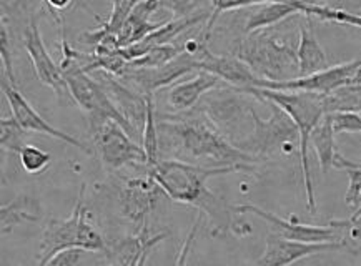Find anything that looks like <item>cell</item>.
<instances>
[{"label":"cell","instance_id":"836d02e7","mask_svg":"<svg viewBox=\"0 0 361 266\" xmlns=\"http://www.w3.org/2000/svg\"><path fill=\"white\" fill-rule=\"evenodd\" d=\"M331 117L333 130L336 135L340 133H361V113L355 112H338L328 113Z\"/></svg>","mask_w":361,"mask_h":266},{"label":"cell","instance_id":"ffe728a7","mask_svg":"<svg viewBox=\"0 0 361 266\" xmlns=\"http://www.w3.org/2000/svg\"><path fill=\"white\" fill-rule=\"evenodd\" d=\"M200 72L212 73V75L219 77L224 84L240 90L258 89L262 84V79H258L250 70L247 63H243L238 57H235L231 53H215L210 50L203 57L200 63Z\"/></svg>","mask_w":361,"mask_h":266},{"label":"cell","instance_id":"d590c367","mask_svg":"<svg viewBox=\"0 0 361 266\" xmlns=\"http://www.w3.org/2000/svg\"><path fill=\"white\" fill-rule=\"evenodd\" d=\"M203 215L200 213L195 220V223L192 224V228H190L187 238H185L183 243H182V248L178 251V256H177V261H175V266H187V261H188V256H190V251L193 248V243L197 240V235L198 232H200L202 224H203Z\"/></svg>","mask_w":361,"mask_h":266},{"label":"cell","instance_id":"3957f363","mask_svg":"<svg viewBox=\"0 0 361 266\" xmlns=\"http://www.w3.org/2000/svg\"><path fill=\"white\" fill-rule=\"evenodd\" d=\"M295 17H290L288 20L270 29L257 30L247 35L242 34L233 42L231 55L247 63L250 70L262 80L290 82L300 79L298 55H296L298 40H295L291 30L298 27L300 18L295 25H291Z\"/></svg>","mask_w":361,"mask_h":266},{"label":"cell","instance_id":"e575fe53","mask_svg":"<svg viewBox=\"0 0 361 266\" xmlns=\"http://www.w3.org/2000/svg\"><path fill=\"white\" fill-rule=\"evenodd\" d=\"M0 55H2L4 62V70H6V79L11 82L13 87H17V79L16 72H13V63H12V55H11V47H8V34L6 20H0Z\"/></svg>","mask_w":361,"mask_h":266},{"label":"cell","instance_id":"9c48e42d","mask_svg":"<svg viewBox=\"0 0 361 266\" xmlns=\"http://www.w3.org/2000/svg\"><path fill=\"white\" fill-rule=\"evenodd\" d=\"M62 72L68 84V89L72 91V97L78 107L82 108V112L87 115L90 128H95L102 125V123L112 120L117 122L133 140H140V137L137 135V132L133 130L130 123L120 115V112L115 108L112 100L109 99V95L99 85V82L90 73L82 70L80 63H72V65L62 68Z\"/></svg>","mask_w":361,"mask_h":266},{"label":"cell","instance_id":"5b68a950","mask_svg":"<svg viewBox=\"0 0 361 266\" xmlns=\"http://www.w3.org/2000/svg\"><path fill=\"white\" fill-rule=\"evenodd\" d=\"M245 91L275 103L295 122L300 132V163H302L305 191H307V206L310 213H314L317 212V200H314V185L312 170H310L308 146L313 130L320 125L323 117L326 115L325 95L310 94V91H279L268 89H247Z\"/></svg>","mask_w":361,"mask_h":266},{"label":"cell","instance_id":"6da1fadb","mask_svg":"<svg viewBox=\"0 0 361 266\" xmlns=\"http://www.w3.org/2000/svg\"><path fill=\"white\" fill-rule=\"evenodd\" d=\"M157 128L160 160L233 173H255L260 165L235 148L198 107L185 113H157Z\"/></svg>","mask_w":361,"mask_h":266},{"label":"cell","instance_id":"7a4b0ae2","mask_svg":"<svg viewBox=\"0 0 361 266\" xmlns=\"http://www.w3.org/2000/svg\"><path fill=\"white\" fill-rule=\"evenodd\" d=\"M150 173L170 200L195 206L203 217H207L212 238L252 235V224L243 218L237 206L230 205L207 186L212 177L230 175L233 173L231 170H207L173 160H160Z\"/></svg>","mask_w":361,"mask_h":266},{"label":"cell","instance_id":"74e56055","mask_svg":"<svg viewBox=\"0 0 361 266\" xmlns=\"http://www.w3.org/2000/svg\"><path fill=\"white\" fill-rule=\"evenodd\" d=\"M100 266H117L115 263H104V265H100Z\"/></svg>","mask_w":361,"mask_h":266},{"label":"cell","instance_id":"7c38bea8","mask_svg":"<svg viewBox=\"0 0 361 266\" xmlns=\"http://www.w3.org/2000/svg\"><path fill=\"white\" fill-rule=\"evenodd\" d=\"M195 70L200 72V63L193 57H190L188 53L182 52L172 62L159 68L127 67V70L118 79L127 82L128 87H132L133 90L140 91L143 95H155L157 91L169 89L183 75H188V73Z\"/></svg>","mask_w":361,"mask_h":266},{"label":"cell","instance_id":"d6986e66","mask_svg":"<svg viewBox=\"0 0 361 266\" xmlns=\"http://www.w3.org/2000/svg\"><path fill=\"white\" fill-rule=\"evenodd\" d=\"M341 250V243H298L285 240L270 232L265 240V251L253 266H290L308 256Z\"/></svg>","mask_w":361,"mask_h":266},{"label":"cell","instance_id":"f546056e","mask_svg":"<svg viewBox=\"0 0 361 266\" xmlns=\"http://www.w3.org/2000/svg\"><path fill=\"white\" fill-rule=\"evenodd\" d=\"M182 53V47L180 44H169L160 45V47H154L152 50L143 55V57L137 58V61L128 62V67L132 68H159L172 62Z\"/></svg>","mask_w":361,"mask_h":266},{"label":"cell","instance_id":"5bb4252c","mask_svg":"<svg viewBox=\"0 0 361 266\" xmlns=\"http://www.w3.org/2000/svg\"><path fill=\"white\" fill-rule=\"evenodd\" d=\"M237 210L242 215H255V217L265 220L270 224V232L276 233L281 238L298 243H340V235L336 228L331 224L326 227H314V224H303L295 217L291 220L280 218L279 215L267 212L257 205H237Z\"/></svg>","mask_w":361,"mask_h":266},{"label":"cell","instance_id":"277c9868","mask_svg":"<svg viewBox=\"0 0 361 266\" xmlns=\"http://www.w3.org/2000/svg\"><path fill=\"white\" fill-rule=\"evenodd\" d=\"M85 191L87 185L83 183L78 190L71 217L66 220L52 218L45 224L40 240L39 258L34 266H45L60 251L72 248H82L107 256L109 241L92 223L89 208L85 205Z\"/></svg>","mask_w":361,"mask_h":266},{"label":"cell","instance_id":"83f0119b","mask_svg":"<svg viewBox=\"0 0 361 266\" xmlns=\"http://www.w3.org/2000/svg\"><path fill=\"white\" fill-rule=\"evenodd\" d=\"M325 108L326 113H361V85H345L333 94L325 95Z\"/></svg>","mask_w":361,"mask_h":266},{"label":"cell","instance_id":"44dd1931","mask_svg":"<svg viewBox=\"0 0 361 266\" xmlns=\"http://www.w3.org/2000/svg\"><path fill=\"white\" fill-rule=\"evenodd\" d=\"M300 35H298V65H300V79L310 77L314 73L330 68L328 55L323 50L322 44L318 42L317 32H314V18L312 15L303 13L300 18Z\"/></svg>","mask_w":361,"mask_h":266},{"label":"cell","instance_id":"30bf717a","mask_svg":"<svg viewBox=\"0 0 361 266\" xmlns=\"http://www.w3.org/2000/svg\"><path fill=\"white\" fill-rule=\"evenodd\" d=\"M90 133L94 148L105 168L122 170L130 167L138 172L148 170L145 150L117 122L109 120L102 123L99 127L90 128Z\"/></svg>","mask_w":361,"mask_h":266},{"label":"cell","instance_id":"1f68e13d","mask_svg":"<svg viewBox=\"0 0 361 266\" xmlns=\"http://www.w3.org/2000/svg\"><path fill=\"white\" fill-rule=\"evenodd\" d=\"M27 132L18 125L13 117H2L0 118V145L6 151L11 153H20L22 146H24V139Z\"/></svg>","mask_w":361,"mask_h":266},{"label":"cell","instance_id":"4fadbf2b","mask_svg":"<svg viewBox=\"0 0 361 266\" xmlns=\"http://www.w3.org/2000/svg\"><path fill=\"white\" fill-rule=\"evenodd\" d=\"M361 67V52L356 58L340 65L330 67L326 70L314 73L310 77H302L290 82H267L262 80L258 89L279 90V91H310V94L330 95L333 91L348 85L356 70Z\"/></svg>","mask_w":361,"mask_h":266},{"label":"cell","instance_id":"8fae6325","mask_svg":"<svg viewBox=\"0 0 361 266\" xmlns=\"http://www.w3.org/2000/svg\"><path fill=\"white\" fill-rule=\"evenodd\" d=\"M39 17L40 15H32L24 32V47L29 53L32 65H34L37 79L55 91L59 102L62 105H77L72 97L71 89H68L66 77H63L62 68L54 62V58L45 49L39 29Z\"/></svg>","mask_w":361,"mask_h":266},{"label":"cell","instance_id":"4316f807","mask_svg":"<svg viewBox=\"0 0 361 266\" xmlns=\"http://www.w3.org/2000/svg\"><path fill=\"white\" fill-rule=\"evenodd\" d=\"M333 168L345 170L346 175H348L350 185L345 194V203L353 208L351 217H360L361 215V162H353V160H348L345 158L343 155L336 153Z\"/></svg>","mask_w":361,"mask_h":266},{"label":"cell","instance_id":"ac0fdd59","mask_svg":"<svg viewBox=\"0 0 361 266\" xmlns=\"http://www.w3.org/2000/svg\"><path fill=\"white\" fill-rule=\"evenodd\" d=\"M169 235L170 233L164 230L154 232L152 224H147L135 235L128 233L123 236L110 238L107 240L109 263H115L117 266H145L152 250Z\"/></svg>","mask_w":361,"mask_h":266},{"label":"cell","instance_id":"52a82bcc","mask_svg":"<svg viewBox=\"0 0 361 266\" xmlns=\"http://www.w3.org/2000/svg\"><path fill=\"white\" fill-rule=\"evenodd\" d=\"M112 198L115 200V212L120 222L132 228L130 235L142 232L143 227L150 224V217L157 210L161 198H169L150 170L142 175L123 178L112 188Z\"/></svg>","mask_w":361,"mask_h":266},{"label":"cell","instance_id":"4dcf8cb0","mask_svg":"<svg viewBox=\"0 0 361 266\" xmlns=\"http://www.w3.org/2000/svg\"><path fill=\"white\" fill-rule=\"evenodd\" d=\"M107 261V256L102 253H92V251L82 248H72L60 251L45 266H90L92 265H104Z\"/></svg>","mask_w":361,"mask_h":266},{"label":"cell","instance_id":"9a60e30c","mask_svg":"<svg viewBox=\"0 0 361 266\" xmlns=\"http://www.w3.org/2000/svg\"><path fill=\"white\" fill-rule=\"evenodd\" d=\"M226 85L219 77L208 72H198L192 79L178 82L169 89L160 91V97H155L157 113H185L190 112L200 103L202 97L208 91Z\"/></svg>","mask_w":361,"mask_h":266},{"label":"cell","instance_id":"d4e9b609","mask_svg":"<svg viewBox=\"0 0 361 266\" xmlns=\"http://www.w3.org/2000/svg\"><path fill=\"white\" fill-rule=\"evenodd\" d=\"M335 130H333L331 117L326 115L323 117L320 125L314 128L312 137H310V144L314 146L317 151L318 162H320V168L323 175H326L328 170L333 168L336 157V145H335Z\"/></svg>","mask_w":361,"mask_h":266},{"label":"cell","instance_id":"2e32d148","mask_svg":"<svg viewBox=\"0 0 361 266\" xmlns=\"http://www.w3.org/2000/svg\"><path fill=\"white\" fill-rule=\"evenodd\" d=\"M0 89H2V94L6 95L8 107H11L12 117L16 118L18 125L24 128L27 133L29 132L44 133V135L54 137V139L62 140L68 145L75 146V148L82 150L83 153H89V155L94 153L89 146L83 144V141L77 140L75 137L68 135V133L59 130V128L50 125V123L45 120V118L42 117L34 107H32V105L29 103V100H27L24 95L17 90V87H13L4 75H2V80H0Z\"/></svg>","mask_w":361,"mask_h":266},{"label":"cell","instance_id":"f1b7e54d","mask_svg":"<svg viewBox=\"0 0 361 266\" xmlns=\"http://www.w3.org/2000/svg\"><path fill=\"white\" fill-rule=\"evenodd\" d=\"M328 224L336 228L338 235H340V243L343 245L345 251L361 255V215L345 220H331Z\"/></svg>","mask_w":361,"mask_h":266},{"label":"cell","instance_id":"e0dca14e","mask_svg":"<svg viewBox=\"0 0 361 266\" xmlns=\"http://www.w3.org/2000/svg\"><path fill=\"white\" fill-rule=\"evenodd\" d=\"M90 75L99 82V85L109 95V99L112 100V103L120 112V115L130 123L132 128L137 132V135L142 140L143 128H145L147 120V95L133 90L132 87L123 84L118 77L110 75V73L104 70L92 72Z\"/></svg>","mask_w":361,"mask_h":266},{"label":"cell","instance_id":"8992f818","mask_svg":"<svg viewBox=\"0 0 361 266\" xmlns=\"http://www.w3.org/2000/svg\"><path fill=\"white\" fill-rule=\"evenodd\" d=\"M255 97L248 91L221 85L208 91L197 105L215 123L221 135L240 150L255 130Z\"/></svg>","mask_w":361,"mask_h":266},{"label":"cell","instance_id":"7402d4cb","mask_svg":"<svg viewBox=\"0 0 361 266\" xmlns=\"http://www.w3.org/2000/svg\"><path fill=\"white\" fill-rule=\"evenodd\" d=\"M160 2H154V0H145V2H137L135 7L132 8L130 15H128L127 22H125L122 32L118 35V47L125 49L130 47L133 44L142 42L148 35L154 34L164 27L166 22H152L150 15L159 11Z\"/></svg>","mask_w":361,"mask_h":266},{"label":"cell","instance_id":"d6a6232c","mask_svg":"<svg viewBox=\"0 0 361 266\" xmlns=\"http://www.w3.org/2000/svg\"><path fill=\"white\" fill-rule=\"evenodd\" d=\"M18 160H20L22 168L29 175H39L52 163V155L49 151L39 148V146L25 144L22 146L20 153H18Z\"/></svg>","mask_w":361,"mask_h":266},{"label":"cell","instance_id":"ba28073f","mask_svg":"<svg viewBox=\"0 0 361 266\" xmlns=\"http://www.w3.org/2000/svg\"><path fill=\"white\" fill-rule=\"evenodd\" d=\"M268 105L271 108L270 118L265 120L260 113H255V130L250 139L240 146V151L255 158L258 163L270 162L281 153H291L296 145L300 153V132L295 122L275 103L268 102Z\"/></svg>","mask_w":361,"mask_h":266},{"label":"cell","instance_id":"603a6c76","mask_svg":"<svg viewBox=\"0 0 361 266\" xmlns=\"http://www.w3.org/2000/svg\"><path fill=\"white\" fill-rule=\"evenodd\" d=\"M248 11L243 24V35L270 29L288 20L290 17L298 15L302 13V2H257Z\"/></svg>","mask_w":361,"mask_h":266},{"label":"cell","instance_id":"8d00e7d4","mask_svg":"<svg viewBox=\"0 0 361 266\" xmlns=\"http://www.w3.org/2000/svg\"><path fill=\"white\" fill-rule=\"evenodd\" d=\"M348 85H361V67L356 70V73L353 75V79L350 80Z\"/></svg>","mask_w":361,"mask_h":266},{"label":"cell","instance_id":"484cf974","mask_svg":"<svg viewBox=\"0 0 361 266\" xmlns=\"http://www.w3.org/2000/svg\"><path fill=\"white\" fill-rule=\"evenodd\" d=\"M142 148L145 150L148 160V170L155 168L160 162L159 128H157V105L155 95H147V120L142 135Z\"/></svg>","mask_w":361,"mask_h":266},{"label":"cell","instance_id":"cb8c5ba5","mask_svg":"<svg viewBox=\"0 0 361 266\" xmlns=\"http://www.w3.org/2000/svg\"><path fill=\"white\" fill-rule=\"evenodd\" d=\"M42 218H44V208H42L39 200L27 194L17 195L16 198L2 205V208H0L2 235L12 233L24 223H39Z\"/></svg>","mask_w":361,"mask_h":266}]
</instances>
